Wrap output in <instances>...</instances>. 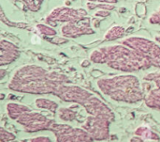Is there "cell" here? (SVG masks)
Segmentation results:
<instances>
[{
    "label": "cell",
    "instance_id": "ffe728a7",
    "mask_svg": "<svg viewBox=\"0 0 160 142\" xmlns=\"http://www.w3.org/2000/svg\"><path fill=\"white\" fill-rule=\"evenodd\" d=\"M44 0H20L19 2H22L25 9H28L32 12H38L41 8L42 3Z\"/></svg>",
    "mask_w": 160,
    "mask_h": 142
},
{
    "label": "cell",
    "instance_id": "cb8c5ba5",
    "mask_svg": "<svg viewBox=\"0 0 160 142\" xmlns=\"http://www.w3.org/2000/svg\"><path fill=\"white\" fill-rule=\"evenodd\" d=\"M49 42L51 43H53V44H64V43H67L68 42V39L65 38V37H58V36H54V37H52V38H48L46 39Z\"/></svg>",
    "mask_w": 160,
    "mask_h": 142
},
{
    "label": "cell",
    "instance_id": "5b68a950",
    "mask_svg": "<svg viewBox=\"0 0 160 142\" xmlns=\"http://www.w3.org/2000/svg\"><path fill=\"white\" fill-rule=\"evenodd\" d=\"M15 122L22 126L23 130L26 133H36L40 131H52L55 122L52 119L45 117L44 115L33 111L30 108H27L22 112Z\"/></svg>",
    "mask_w": 160,
    "mask_h": 142
},
{
    "label": "cell",
    "instance_id": "44dd1931",
    "mask_svg": "<svg viewBox=\"0 0 160 142\" xmlns=\"http://www.w3.org/2000/svg\"><path fill=\"white\" fill-rule=\"evenodd\" d=\"M86 7L88 9L92 10L95 8H99V9H105V10H112L114 9V5L112 4H106V3H97V2H87Z\"/></svg>",
    "mask_w": 160,
    "mask_h": 142
},
{
    "label": "cell",
    "instance_id": "277c9868",
    "mask_svg": "<svg viewBox=\"0 0 160 142\" xmlns=\"http://www.w3.org/2000/svg\"><path fill=\"white\" fill-rule=\"evenodd\" d=\"M121 43L130 47L145 57L152 67L160 68V46L154 41L140 36H130L124 39Z\"/></svg>",
    "mask_w": 160,
    "mask_h": 142
},
{
    "label": "cell",
    "instance_id": "8fae6325",
    "mask_svg": "<svg viewBox=\"0 0 160 142\" xmlns=\"http://www.w3.org/2000/svg\"><path fill=\"white\" fill-rule=\"evenodd\" d=\"M21 56L19 47L13 42L2 39L0 41V66L4 67L16 61Z\"/></svg>",
    "mask_w": 160,
    "mask_h": 142
},
{
    "label": "cell",
    "instance_id": "4316f807",
    "mask_svg": "<svg viewBox=\"0 0 160 142\" xmlns=\"http://www.w3.org/2000/svg\"><path fill=\"white\" fill-rule=\"evenodd\" d=\"M111 15V11L110 10H105V9H100L98 11H97L95 13L96 17H99V18H107Z\"/></svg>",
    "mask_w": 160,
    "mask_h": 142
},
{
    "label": "cell",
    "instance_id": "7c38bea8",
    "mask_svg": "<svg viewBox=\"0 0 160 142\" xmlns=\"http://www.w3.org/2000/svg\"><path fill=\"white\" fill-rule=\"evenodd\" d=\"M144 103L147 107L160 111V89H154L144 96Z\"/></svg>",
    "mask_w": 160,
    "mask_h": 142
},
{
    "label": "cell",
    "instance_id": "7a4b0ae2",
    "mask_svg": "<svg viewBox=\"0 0 160 142\" xmlns=\"http://www.w3.org/2000/svg\"><path fill=\"white\" fill-rule=\"evenodd\" d=\"M90 60L96 64H106L113 70L125 73L144 71L152 67L145 57L123 43L93 50L90 54Z\"/></svg>",
    "mask_w": 160,
    "mask_h": 142
},
{
    "label": "cell",
    "instance_id": "d6a6232c",
    "mask_svg": "<svg viewBox=\"0 0 160 142\" xmlns=\"http://www.w3.org/2000/svg\"><path fill=\"white\" fill-rule=\"evenodd\" d=\"M14 1H20V0H14Z\"/></svg>",
    "mask_w": 160,
    "mask_h": 142
},
{
    "label": "cell",
    "instance_id": "ac0fdd59",
    "mask_svg": "<svg viewBox=\"0 0 160 142\" xmlns=\"http://www.w3.org/2000/svg\"><path fill=\"white\" fill-rule=\"evenodd\" d=\"M0 21L5 24L6 25L9 26V27H17V28H27L29 26L28 24L25 23H17V22H12L10 21L5 14V11L3 10L2 6L0 7Z\"/></svg>",
    "mask_w": 160,
    "mask_h": 142
},
{
    "label": "cell",
    "instance_id": "ba28073f",
    "mask_svg": "<svg viewBox=\"0 0 160 142\" xmlns=\"http://www.w3.org/2000/svg\"><path fill=\"white\" fill-rule=\"evenodd\" d=\"M52 132L57 142H93L92 137L82 128H75L68 124L57 123L53 125Z\"/></svg>",
    "mask_w": 160,
    "mask_h": 142
},
{
    "label": "cell",
    "instance_id": "4fadbf2b",
    "mask_svg": "<svg viewBox=\"0 0 160 142\" xmlns=\"http://www.w3.org/2000/svg\"><path fill=\"white\" fill-rule=\"evenodd\" d=\"M27 108H29L27 106L18 104V103H8L6 106V110H7L8 115L13 121H15Z\"/></svg>",
    "mask_w": 160,
    "mask_h": 142
},
{
    "label": "cell",
    "instance_id": "6da1fadb",
    "mask_svg": "<svg viewBox=\"0 0 160 142\" xmlns=\"http://www.w3.org/2000/svg\"><path fill=\"white\" fill-rule=\"evenodd\" d=\"M69 83H71L70 79L64 74L50 72L38 65L27 64L15 71L8 84V89L32 95H55L62 85Z\"/></svg>",
    "mask_w": 160,
    "mask_h": 142
},
{
    "label": "cell",
    "instance_id": "484cf974",
    "mask_svg": "<svg viewBox=\"0 0 160 142\" xmlns=\"http://www.w3.org/2000/svg\"><path fill=\"white\" fill-rule=\"evenodd\" d=\"M30 142H52V139L47 136H38L32 138L30 139Z\"/></svg>",
    "mask_w": 160,
    "mask_h": 142
},
{
    "label": "cell",
    "instance_id": "603a6c76",
    "mask_svg": "<svg viewBox=\"0 0 160 142\" xmlns=\"http://www.w3.org/2000/svg\"><path fill=\"white\" fill-rule=\"evenodd\" d=\"M143 79L145 81H151L154 82L157 86L158 89H160V72H156V73H150L144 75Z\"/></svg>",
    "mask_w": 160,
    "mask_h": 142
},
{
    "label": "cell",
    "instance_id": "2e32d148",
    "mask_svg": "<svg viewBox=\"0 0 160 142\" xmlns=\"http://www.w3.org/2000/svg\"><path fill=\"white\" fill-rule=\"evenodd\" d=\"M126 33V29L123 25H114L112 26L105 34L104 36V40L107 41H115L118 39H121L122 37L125 36Z\"/></svg>",
    "mask_w": 160,
    "mask_h": 142
},
{
    "label": "cell",
    "instance_id": "e0dca14e",
    "mask_svg": "<svg viewBox=\"0 0 160 142\" xmlns=\"http://www.w3.org/2000/svg\"><path fill=\"white\" fill-rule=\"evenodd\" d=\"M36 29L38 30V32L39 33V35H41L45 40L48 38H52L54 36H57V32L54 29V27L49 25H45V24H38L36 25Z\"/></svg>",
    "mask_w": 160,
    "mask_h": 142
},
{
    "label": "cell",
    "instance_id": "83f0119b",
    "mask_svg": "<svg viewBox=\"0 0 160 142\" xmlns=\"http://www.w3.org/2000/svg\"><path fill=\"white\" fill-rule=\"evenodd\" d=\"M87 2H97V3H106V4H116L118 0H86Z\"/></svg>",
    "mask_w": 160,
    "mask_h": 142
},
{
    "label": "cell",
    "instance_id": "d6986e66",
    "mask_svg": "<svg viewBox=\"0 0 160 142\" xmlns=\"http://www.w3.org/2000/svg\"><path fill=\"white\" fill-rule=\"evenodd\" d=\"M58 117L64 122H73L77 118V113L70 108L62 107L58 109Z\"/></svg>",
    "mask_w": 160,
    "mask_h": 142
},
{
    "label": "cell",
    "instance_id": "30bf717a",
    "mask_svg": "<svg viewBox=\"0 0 160 142\" xmlns=\"http://www.w3.org/2000/svg\"><path fill=\"white\" fill-rule=\"evenodd\" d=\"M61 33L67 39H76L85 35H93L95 30L91 27V19L86 16L78 22L65 24L61 27Z\"/></svg>",
    "mask_w": 160,
    "mask_h": 142
},
{
    "label": "cell",
    "instance_id": "1f68e13d",
    "mask_svg": "<svg viewBox=\"0 0 160 142\" xmlns=\"http://www.w3.org/2000/svg\"><path fill=\"white\" fill-rule=\"evenodd\" d=\"M11 142H21V141H18V140H16V139H15V140H13V141H11Z\"/></svg>",
    "mask_w": 160,
    "mask_h": 142
},
{
    "label": "cell",
    "instance_id": "8992f818",
    "mask_svg": "<svg viewBox=\"0 0 160 142\" xmlns=\"http://www.w3.org/2000/svg\"><path fill=\"white\" fill-rule=\"evenodd\" d=\"M54 96L58 97L60 100L64 102L80 105L84 108L95 95L89 90L80 86L71 85L69 83V84L62 85L58 89Z\"/></svg>",
    "mask_w": 160,
    "mask_h": 142
},
{
    "label": "cell",
    "instance_id": "3957f363",
    "mask_svg": "<svg viewBox=\"0 0 160 142\" xmlns=\"http://www.w3.org/2000/svg\"><path fill=\"white\" fill-rule=\"evenodd\" d=\"M97 85L104 95L116 102L133 105L144 99L141 82L133 74H128L99 78Z\"/></svg>",
    "mask_w": 160,
    "mask_h": 142
},
{
    "label": "cell",
    "instance_id": "7402d4cb",
    "mask_svg": "<svg viewBox=\"0 0 160 142\" xmlns=\"http://www.w3.org/2000/svg\"><path fill=\"white\" fill-rule=\"evenodd\" d=\"M16 139V137L11 132L8 131L4 127H0V142H11Z\"/></svg>",
    "mask_w": 160,
    "mask_h": 142
},
{
    "label": "cell",
    "instance_id": "52a82bcc",
    "mask_svg": "<svg viewBox=\"0 0 160 142\" xmlns=\"http://www.w3.org/2000/svg\"><path fill=\"white\" fill-rule=\"evenodd\" d=\"M87 16V11L84 8H72L69 7H57L53 8L46 17V23L54 27L58 23H73L82 20Z\"/></svg>",
    "mask_w": 160,
    "mask_h": 142
},
{
    "label": "cell",
    "instance_id": "d4e9b609",
    "mask_svg": "<svg viewBox=\"0 0 160 142\" xmlns=\"http://www.w3.org/2000/svg\"><path fill=\"white\" fill-rule=\"evenodd\" d=\"M149 23L153 25H160V8L150 16Z\"/></svg>",
    "mask_w": 160,
    "mask_h": 142
},
{
    "label": "cell",
    "instance_id": "4dcf8cb0",
    "mask_svg": "<svg viewBox=\"0 0 160 142\" xmlns=\"http://www.w3.org/2000/svg\"><path fill=\"white\" fill-rule=\"evenodd\" d=\"M156 41L160 42V36H157V37H156Z\"/></svg>",
    "mask_w": 160,
    "mask_h": 142
},
{
    "label": "cell",
    "instance_id": "f1b7e54d",
    "mask_svg": "<svg viewBox=\"0 0 160 142\" xmlns=\"http://www.w3.org/2000/svg\"><path fill=\"white\" fill-rule=\"evenodd\" d=\"M129 142H158V141H154V140H146V139H143L138 136H134L130 139Z\"/></svg>",
    "mask_w": 160,
    "mask_h": 142
},
{
    "label": "cell",
    "instance_id": "5bb4252c",
    "mask_svg": "<svg viewBox=\"0 0 160 142\" xmlns=\"http://www.w3.org/2000/svg\"><path fill=\"white\" fill-rule=\"evenodd\" d=\"M35 104L37 106V107L41 108V109H46L50 112H52V114H55L56 111H58V104L52 100H50L48 98H43V97H39L38 99H36Z\"/></svg>",
    "mask_w": 160,
    "mask_h": 142
},
{
    "label": "cell",
    "instance_id": "f546056e",
    "mask_svg": "<svg viewBox=\"0 0 160 142\" xmlns=\"http://www.w3.org/2000/svg\"><path fill=\"white\" fill-rule=\"evenodd\" d=\"M7 74H8V72H7V71H6L5 69L1 68V69H0V79L2 80V79H3V78L5 77V75H6Z\"/></svg>",
    "mask_w": 160,
    "mask_h": 142
},
{
    "label": "cell",
    "instance_id": "9a60e30c",
    "mask_svg": "<svg viewBox=\"0 0 160 142\" xmlns=\"http://www.w3.org/2000/svg\"><path fill=\"white\" fill-rule=\"evenodd\" d=\"M135 136H138L146 140H154V141H158L160 139L159 136L157 133H155L150 128H148L147 126H144V125L139 126L135 130Z\"/></svg>",
    "mask_w": 160,
    "mask_h": 142
},
{
    "label": "cell",
    "instance_id": "9c48e42d",
    "mask_svg": "<svg viewBox=\"0 0 160 142\" xmlns=\"http://www.w3.org/2000/svg\"><path fill=\"white\" fill-rule=\"evenodd\" d=\"M110 124L111 121L101 117L88 116L82 125L94 140L102 141L110 138Z\"/></svg>",
    "mask_w": 160,
    "mask_h": 142
}]
</instances>
